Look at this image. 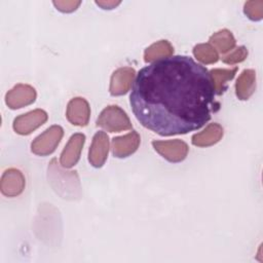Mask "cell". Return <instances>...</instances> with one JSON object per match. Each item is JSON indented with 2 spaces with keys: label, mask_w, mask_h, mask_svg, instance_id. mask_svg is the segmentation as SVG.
<instances>
[{
  "label": "cell",
  "mask_w": 263,
  "mask_h": 263,
  "mask_svg": "<svg viewBox=\"0 0 263 263\" xmlns=\"http://www.w3.org/2000/svg\"><path fill=\"white\" fill-rule=\"evenodd\" d=\"M210 72L187 55L158 60L140 70L129 104L140 123L160 136L184 135L203 126L215 102Z\"/></svg>",
  "instance_id": "obj_1"
},
{
  "label": "cell",
  "mask_w": 263,
  "mask_h": 263,
  "mask_svg": "<svg viewBox=\"0 0 263 263\" xmlns=\"http://www.w3.org/2000/svg\"><path fill=\"white\" fill-rule=\"evenodd\" d=\"M97 125L109 133H118L132 128V122L125 111L116 105L107 106L97 119Z\"/></svg>",
  "instance_id": "obj_2"
},
{
  "label": "cell",
  "mask_w": 263,
  "mask_h": 263,
  "mask_svg": "<svg viewBox=\"0 0 263 263\" xmlns=\"http://www.w3.org/2000/svg\"><path fill=\"white\" fill-rule=\"evenodd\" d=\"M63 136L64 129L62 126L51 125L34 139L31 144V151L39 156L49 155L57 149Z\"/></svg>",
  "instance_id": "obj_3"
},
{
  "label": "cell",
  "mask_w": 263,
  "mask_h": 263,
  "mask_svg": "<svg viewBox=\"0 0 263 263\" xmlns=\"http://www.w3.org/2000/svg\"><path fill=\"white\" fill-rule=\"evenodd\" d=\"M152 146L163 158L170 162L183 161L189 151L188 145L179 139L167 141H153Z\"/></svg>",
  "instance_id": "obj_4"
},
{
  "label": "cell",
  "mask_w": 263,
  "mask_h": 263,
  "mask_svg": "<svg viewBox=\"0 0 263 263\" xmlns=\"http://www.w3.org/2000/svg\"><path fill=\"white\" fill-rule=\"evenodd\" d=\"M47 120V113L42 109H35L17 116L13 120V129L18 135H30Z\"/></svg>",
  "instance_id": "obj_5"
},
{
  "label": "cell",
  "mask_w": 263,
  "mask_h": 263,
  "mask_svg": "<svg viewBox=\"0 0 263 263\" xmlns=\"http://www.w3.org/2000/svg\"><path fill=\"white\" fill-rule=\"evenodd\" d=\"M37 97L36 90L29 84H16L5 95L6 105L12 109H20L25 106L31 105L35 102Z\"/></svg>",
  "instance_id": "obj_6"
},
{
  "label": "cell",
  "mask_w": 263,
  "mask_h": 263,
  "mask_svg": "<svg viewBox=\"0 0 263 263\" xmlns=\"http://www.w3.org/2000/svg\"><path fill=\"white\" fill-rule=\"evenodd\" d=\"M84 143L85 136L81 133H76L70 137L60 157V163L63 167L70 168L78 162Z\"/></svg>",
  "instance_id": "obj_7"
},
{
  "label": "cell",
  "mask_w": 263,
  "mask_h": 263,
  "mask_svg": "<svg viewBox=\"0 0 263 263\" xmlns=\"http://www.w3.org/2000/svg\"><path fill=\"white\" fill-rule=\"evenodd\" d=\"M109 137L106 133L97 132L88 151V161L95 167H101L105 163L109 153Z\"/></svg>",
  "instance_id": "obj_8"
},
{
  "label": "cell",
  "mask_w": 263,
  "mask_h": 263,
  "mask_svg": "<svg viewBox=\"0 0 263 263\" xmlns=\"http://www.w3.org/2000/svg\"><path fill=\"white\" fill-rule=\"evenodd\" d=\"M136 71L130 67H122L115 70L110 79L109 91L111 96H122L125 95L134 82Z\"/></svg>",
  "instance_id": "obj_9"
},
{
  "label": "cell",
  "mask_w": 263,
  "mask_h": 263,
  "mask_svg": "<svg viewBox=\"0 0 263 263\" xmlns=\"http://www.w3.org/2000/svg\"><path fill=\"white\" fill-rule=\"evenodd\" d=\"M26 186V180L23 173L16 168L6 170L0 182V189L3 195L14 197L20 195Z\"/></svg>",
  "instance_id": "obj_10"
},
{
  "label": "cell",
  "mask_w": 263,
  "mask_h": 263,
  "mask_svg": "<svg viewBox=\"0 0 263 263\" xmlns=\"http://www.w3.org/2000/svg\"><path fill=\"white\" fill-rule=\"evenodd\" d=\"M66 116L69 122L77 126L87 125L90 117V107L84 98H73L67 105Z\"/></svg>",
  "instance_id": "obj_11"
},
{
  "label": "cell",
  "mask_w": 263,
  "mask_h": 263,
  "mask_svg": "<svg viewBox=\"0 0 263 263\" xmlns=\"http://www.w3.org/2000/svg\"><path fill=\"white\" fill-rule=\"evenodd\" d=\"M141 143V137L136 130L112 140V153L117 158H124L137 151Z\"/></svg>",
  "instance_id": "obj_12"
},
{
  "label": "cell",
  "mask_w": 263,
  "mask_h": 263,
  "mask_svg": "<svg viewBox=\"0 0 263 263\" xmlns=\"http://www.w3.org/2000/svg\"><path fill=\"white\" fill-rule=\"evenodd\" d=\"M224 130L219 123H210L202 132L194 134L191 142L197 147H209L217 144L223 137Z\"/></svg>",
  "instance_id": "obj_13"
},
{
  "label": "cell",
  "mask_w": 263,
  "mask_h": 263,
  "mask_svg": "<svg viewBox=\"0 0 263 263\" xmlns=\"http://www.w3.org/2000/svg\"><path fill=\"white\" fill-rule=\"evenodd\" d=\"M256 89V72L246 69L241 72L235 82V93L239 100H248Z\"/></svg>",
  "instance_id": "obj_14"
},
{
  "label": "cell",
  "mask_w": 263,
  "mask_h": 263,
  "mask_svg": "<svg viewBox=\"0 0 263 263\" xmlns=\"http://www.w3.org/2000/svg\"><path fill=\"white\" fill-rule=\"evenodd\" d=\"M174 53V47L167 40H159L145 49L144 61L147 63L170 58Z\"/></svg>",
  "instance_id": "obj_15"
},
{
  "label": "cell",
  "mask_w": 263,
  "mask_h": 263,
  "mask_svg": "<svg viewBox=\"0 0 263 263\" xmlns=\"http://www.w3.org/2000/svg\"><path fill=\"white\" fill-rule=\"evenodd\" d=\"M210 44L213 45L215 49H218L221 53H226L234 48L236 41L233 34L229 30L222 29L210 37Z\"/></svg>",
  "instance_id": "obj_16"
},
{
  "label": "cell",
  "mask_w": 263,
  "mask_h": 263,
  "mask_svg": "<svg viewBox=\"0 0 263 263\" xmlns=\"http://www.w3.org/2000/svg\"><path fill=\"white\" fill-rule=\"evenodd\" d=\"M237 72V68L232 69H212L210 74L212 76L215 92L217 95H222L226 89V83L229 80H232Z\"/></svg>",
  "instance_id": "obj_17"
},
{
  "label": "cell",
  "mask_w": 263,
  "mask_h": 263,
  "mask_svg": "<svg viewBox=\"0 0 263 263\" xmlns=\"http://www.w3.org/2000/svg\"><path fill=\"white\" fill-rule=\"evenodd\" d=\"M193 55L202 64H214L219 60V54L210 43H200L193 47Z\"/></svg>",
  "instance_id": "obj_18"
},
{
  "label": "cell",
  "mask_w": 263,
  "mask_h": 263,
  "mask_svg": "<svg viewBox=\"0 0 263 263\" xmlns=\"http://www.w3.org/2000/svg\"><path fill=\"white\" fill-rule=\"evenodd\" d=\"M245 14L252 21H260L263 17V1L251 0L243 5Z\"/></svg>",
  "instance_id": "obj_19"
},
{
  "label": "cell",
  "mask_w": 263,
  "mask_h": 263,
  "mask_svg": "<svg viewBox=\"0 0 263 263\" xmlns=\"http://www.w3.org/2000/svg\"><path fill=\"white\" fill-rule=\"evenodd\" d=\"M248 57V49L246 46H238L230 53L222 57V61L227 65H234L243 62Z\"/></svg>",
  "instance_id": "obj_20"
},
{
  "label": "cell",
  "mask_w": 263,
  "mask_h": 263,
  "mask_svg": "<svg viewBox=\"0 0 263 263\" xmlns=\"http://www.w3.org/2000/svg\"><path fill=\"white\" fill-rule=\"evenodd\" d=\"M58 10L62 12H72L78 8L81 4L79 0H58L52 2Z\"/></svg>",
  "instance_id": "obj_21"
},
{
  "label": "cell",
  "mask_w": 263,
  "mask_h": 263,
  "mask_svg": "<svg viewBox=\"0 0 263 263\" xmlns=\"http://www.w3.org/2000/svg\"><path fill=\"white\" fill-rule=\"evenodd\" d=\"M96 4H98L99 6H101L103 9H113L115 8L117 5L120 4V1H96Z\"/></svg>",
  "instance_id": "obj_22"
}]
</instances>
